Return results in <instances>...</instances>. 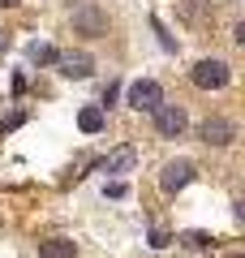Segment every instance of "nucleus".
Masks as SVG:
<instances>
[{
  "label": "nucleus",
  "mask_w": 245,
  "mask_h": 258,
  "mask_svg": "<svg viewBox=\"0 0 245 258\" xmlns=\"http://www.w3.org/2000/svg\"><path fill=\"white\" fill-rule=\"evenodd\" d=\"M194 86L198 91H224L228 82H232V69H228V60H219V56H207V60H198L190 69Z\"/></svg>",
  "instance_id": "f257e3e1"
},
{
  "label": "nucleus",
  "mask_w": 245,
  "mask_h": 258,
  "mask_svg": "<svg viewBox=\"0 0 245 258\" xmlns=\"http://www.w3.org/2000/svg\"><path fill=\"white\" fill-rule=\"evenodd\" d=\"M125 99H129V108H134V112H155L163 103V86L155 82V78H138V82H129Z\"/></svg>",
  "instance_id": "f03ea898"
},
{
  "label": "nucleus",
  "mask_w": 245,
  "mask_h": 258,
  "mask_svg": "<svg viewBox=\"0 0 245 258\" xmlns=\"http://www.w3.org/2000/svg\"><path fill=\"white\" fill-rule=\"evenodd\" d=\"M151 116H155V134H159V138H181L185 125H190V116H185L181 103H159Z\"/></svg>",
  "instance_id": "7ed1b4c3"
},
{
  "label": "nucleus",
  "mask_w": 245,
  "mask_h": 258,
  "mask_svg": "<svg viewBox=\"0 0 245 258\" xmlns=\"http://www.w3.org/2000/svg\"><path fill=\"white\" fill-rule=\"evenodd\" d=\"M52 64H56V74H60V78H78V82H82V78H91V69H95V60L86 52H56Z\"/></svg>",
  "instance_id": "20e7f679"
},
{
  "label": "nucleus",
  "mask_w": 245,
  "mask_h": 258,
  "mask_svg": "<svg viewBox=\"0 0 245 258\" xmlns=\"http://www.w3.org/2000/svg\"><path fill=\"white\" fill-rule=\"evenodd\" d=\"M190 181H194V164L190 159H172V164H163V172H159V189L163 194H181Z\"/></svg>",
  "instance_id": "39448f33"
},
{
  "label": "nucleus",
  "mask_w": 245,
  "mask_h": 258,
  "mask_svg": "<svg viewBox=\"0 0 245 258\" xmlns=\"http://www.w3.org/2000/svg\"><path fill=\"white\" fill-rule=\"evenodd\" d=\"M202 142H207V147H232L236 142V125L232 120H224V116H211V120H202Z\"/></svg>",
  "instance_id": "423d86ee"
},
{
  "label": "nucleus",
  "mask_w": 245,
  "mask_h": 258,
  "mask_svg": "<svg viewBox=\"0 0 245 258\" xmlns=\"http://www.w3.org/2000/svg\"><path fill=\"white\" fill-rule=\"evenodd\" d=\"M95 168H99V172H112V176H120V172H134V168H138V147H116L112 155H103Z\"/></svg>",
  "instance_id": "0eeeda50"
},
{
  "label": "nucleus",
  "mask_w": 245,
  "mask_h": 258,
  "mask_svg": "<svg viewBox=\"0 0 245 258\" xmlns=\"http://www.w3.org/2000/svg\"><path fill=\"white\" fill-rule=\"evenodd\" d=\"M39 258H78V245L69 237H47L39 241Z\"/></svg>",
  "instance_id": "6e6552de"
},
{
  "label": "nucleus",
  "mask_w": 245,
  "mask_h": 258,
  "mask_svg": "<svg viewBox=\"0 0 245 258\" xmlns=\"http://www.w3.org/2000/svg\"><path fill=\"white\" fill-rule=\"evenodd\" d=\"M73 26L86 30V35H103V30H108V18H103L99 9H78L73 13Z\"/></svg>",
  "instance_id": "1a4fd4ad"
},
{
  "label": "nucleus",
  "mask_w": 245,
  "mask_h": 258,
  "mask_svg": "<svg viewBox=\"0 0 245 258\" xmlns=\"http://www.w3.org/2000/svg\"><path fill=\"white\" fill-rule=\"evenodd\" d=\"M103 125H108V116H103L99 103H86V108L78 112V129H82V134H99Z\"/></svg>",
  "instance_id": "9d476101"
},
{
  "label": "nucleus",
  "mask_w": 245,
  "mask_h": 258,
  "mask_svg": "<svg viewBox=\"0 0 245 258\" xmlns=\"http://www.w3.org/2000/svg\"><path fill=\"white\" fill-rule=\"evenodd\" d=\"M26 56H30V64H52L56 47H52V43H43V39H35V43L26 47Z\"/></svg>",
  "instance_id": "9b49d317"
},
{
  "label": "nucleus",
  "mask_w": 245,
  "mask_h": 258,
  "mask_svg": "<svg viewBox=\"0 0 245 258\" xmlns=\"http://www.w3.org/2000/svg\"><path fill=\"white\" fill-rule=\"evenodd\" d=\"M176 241H181V245H190V249H207V245H211V232H198V228H194V232H181Z\"/></svg>",
  "instance_id": "f8f14e48"
},
{
  "label": "nucleus",
  "mask_w": 245,
  "mask_h": 258,
  "mask_svg": "<svg viewBox=\"0 0 245 258\" xmlns=\"http://www.w3.org/2000/svg\"><path fill=\"white\" fill-rule=\"evenodd\" d=\"M22 125H26V112H9V116H0V134H13V129H22Z\"/></svg>",
  "instance_id": "ddd939ff"
},
{
  "label": "nucleus",
  "mask_w": 245,
  "mask_h": 258,
  "mask_svg": "<svg viewBox=\"0 0 245 258\" xmlns=\"http://www.w3.org/2000/svg\"><path fill=\"white\" fill-rule=\"evenodd\" d=\"M155 35H159V43H163V52H176V39L168 35V30H163L159 22H155Z\"/></svg>",
  "instance_id": "4468645a"
},
{
  "label": "nucleus",
  "mask_w": 245,
  "mask_h": 258,
  "mask_svg": "<svg viewBox=\"0 0 245 258\" xmlns=\"http://www.w3.org/2000/svg\"><path fill=\"white\" fill-rule=\"evenodd\" d=\"M103 194H108V198H125V194H129V185H125V181H116V185H108Z\"/></svg>",
  "instance_id": "2eb2a0df"
},
{
  "label": "nucleus",
  "mask_w": 245,
  "mask_h": 258,
  "mask_svg": "<svg viewBox=\"0 0 245 258\" xmlns=\"http://www.w3.org/2000/svg\"><path fill=\"white\" fill-rule=\"evenodd\" d=\"M168 241H172V237H168V232H159V228L151 232V245H155V249H163V245H168Z\"/></svg>",
  "instance_id": "dca6fc26"
},
{
  "label": "nucleus",
  "mask_w": 245,
  "mask_h": 258,
  "mask_svg": "<svg viewBox=\"0 0 245 258\" xmlns=\"http://www.w3.org/2000/svg\"><path fill=\"white\" fill-rule=\"evenodd\" d=\"M9 47H13V39H9V30H0V56L9 52Z\"/></svg>",
  "instance_id": "f3484780"
},
{
  "label": "nucleus",
  "mask_w": 245,
  "mask_h": 258,
  "mask_svg": "<svg viewBox=\"0 0 245 258\" xmlns=\"http://www.w3.org/2000/svg\"><path fill=\"white\" fill-rule=\"evenodd\" d=\"M22 0H0V9H18Z\"/></svg>",
  "instance_id": "a211bd4d"
},
{
  "label": "nucleus",
  "mask_w": 245,
  "mask_h": 258,
  "mask_svg": "<svg viewBox=\"0 0 245 258\" xmlns=\"http://www.w3.org/2000/svg\"><path fill=\"white\" fill-rule=\"evenodd\" d=\"M232 258H241V254H232Z\"/></svg>",
  "instance_id": "6ab92c4d"
}]
</instances>
